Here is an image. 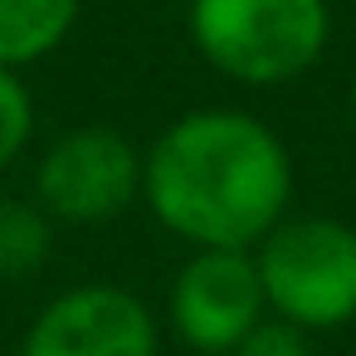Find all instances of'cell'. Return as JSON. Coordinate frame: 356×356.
Here are the masks:
<instances>
[{
  "mask_svg": "<svg viewBox=\"0 0 356 356\" xmlns=\"http://www.w3.org/2000/svg\"><path fill=\"white\" fill-rule=\"evenodd\" d=\"M142 195V152L113 127H74L35 166V205L64 225L118 220Z\"/></svg>",
  "mask_w": 356,
  "mask_h": 356,
  "instance_id": "277c9868",
  "label": "cell"
},
{
  "mask_svg": "<svg viewBox=\"0 0 356 356\" xmlns=\"http://www.w3.org/2000/svg\"><path fill=\"white\" fill-rule=\"evenodd\" d=\"M273 317L317 332L356 317V229L327 215H283L254 254Z\"/></svg>",
  "mask_w": 356,
  "mask_h": 356,
  "instance_id": "3957f363",
  "label": "cell"
},
{
  "mask_svg": "<svg viewBox=\"0 0 356 356\" xmlns=\"http://www.w3.org/2000/svg\"><path fill=\"white\" fill-rule=\"evenodd\" d=\"M30 132H35V98H30L20 69L0 64V171L30 147Z\"/></svg>",
  "mask_w": 356,
  "mask_h": 356,
  "instance_id": "9c48e42d",
  "label": "cell"
},
{
  "mask_svg": "<svg viewBox=\"0 0 356 356\" xmlns=\"http://www.w3.org/2000/svg\"><path fill=\"white\" fill-rule=\"evenodd\" d=\"M79 25V0H0V64L25 69L49 59Z\"/></svg>",
  "mask_w": 356,
  "mask_h": 356,
  "instance_id": "52a82bcc",
  "label": "cell"
},
{
  "mask_svg": "<svg viewBox=\"0 0 356 356\" xmlns=\"http://www.w3.org/2000/svg\"><path fill=\"white\" fill-rule=\"evenodd\" d=\"M142 200L195 249H249L288 215L293 161L268 122L195 108L142 156Z\"/></svg>",
  "mask_w": 356,
  "mask_h": 356,
  "instance_id": "6da1fadb",
  "label": "cell"
},
{
  "mask_svg": "<svg viewBox=\"0 0 356 356\" xmlns=\"http://www.w3.org/2000/svg\"><path fill=\"white\" fill-rule=\"evenodd\" d=\"M54 220L35 200H0V283H20L49 264Z\"/></svg>",
  "mask_w": 356,
  "mask_h": 356,
  "instance_id": "ba28073f",
  "label": "cell"
},
{
  "mask_svg": "<svg viewBox=\"0 0 356 356\" xmlns=\"http://www.w3.org/2000/svg\"><path fill=\"white\" fill-rule=\"evenodd\" d=\"M351 118H356V83H351Z\"/></svg>",
  "mask_w": 356,
  "mask_h": 356,
  "instance_id": "8fae6325",
  "label": "cell"
},
{
  "mask_svg": "<svg viewBox=\"0 0 356 356\" xmlns=\"http://www.w3.org/2000/svg\"><path fill=\"white\" fill-rule=\"evenodd\" d=\"M186 25L205 64L249 88L307 74L332 35L327 0H191Z\"/></svg>",
  "mask_w": 356,
  "mask_h": 356,
  "instance_id": "7a4b0ae2",
  "label": "cell"
},
{
  "mask_svg": "<svg viewBox=\"0 0 356 356\" xmlns=\"http://www.w3.org/2000/svg\"><path fill=\"white\" fill-rule=\"evenodd\" d=\"M152 307L118 283H79L40 307L20 356H156Z\"/></svg>",
  "mask_w": 356,
  "mask_h": 356,
  "instance_id": "8992f818",
  "label": "cell"
},
{
  "mask_svg": "<svg viewBox=\"0 0 356 356\" xmlns=\"http://www.w3.org/2000/svg\"><path fill=\"white\" fill-rule=\"evenodd\" d=\"M229 356H312V346H307L302 327H293L283 317H259Z\"/></svg>",
  "mask_w": 356,
  "mask_h": 356,
  "instance_id": "30bf717a",
  "label": "cell"
},
{
  "mask_svg": "<svg viewBox=\"0 0 356 356\" xmlns=\"http://www.w3.org/2000/svg\"><path fill=\"white\" fill-rule=\"evenodd\" d=\"M171 327L191 351L229 356L264 317V283L249 249H195L171 283Z\"/></svg>",
  "mask_w": 356,
  "mask_h": 356,
  "instance_id": "5b68a950",
  "label": "cell"
}]
</instances>
